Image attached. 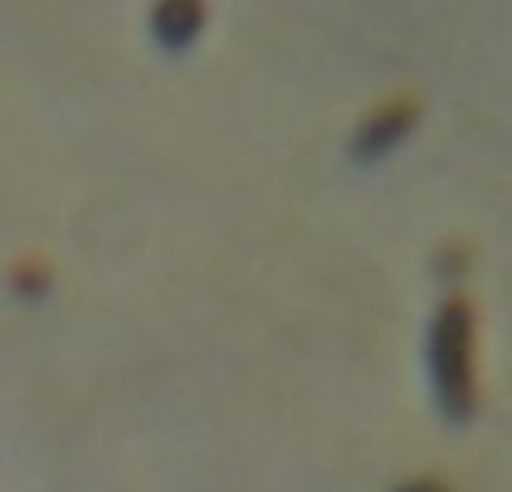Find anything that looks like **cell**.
<instances>
[{
  "mask_svg": "<svg viewBox=\"0 0 512 492\" xmlns=\"http://www.w3.org/2000/svg\"><path fill=\"white\" fill-rule=\"evenodd\" d=\"M405 127H410V108H405V103H400V108H386L381 117H371V122L361 127V137H356V156H381L395 137H405Z\"/></svg>",
  "mask_w": 512,
  "mask_h": 492,
  "instance_id": "cell-3",
  "label": "cell"
},
{
  "mask_svg": "<svg viewBox=\"0 0 512 492\" xmlns=\"http://www.w3.org/2000/svg\"><path fill=\"white\" fill-rule=\"evenodd\" d=\"M405 492H439V488H405Z\"/></svg>",
  "mask_w": 512,
  "mask_h": 492,
  "instance_id": "cell-4",
  "label": "cell"
},
{
  "mask_svg": "<svg viewBox=\"0 0 512 492\" xmlns=\"http://www.w3.org/2000/svg\"><path fill=\"white\" fill-rule=\"evenodd\" d=\"M200 20H205L200 5H191V0H166V5H157V15H152V30H157V39L166 49H186L200 35Z\"/></svg>",
  "mask_w": 512,
  "mask_h": 492,
  "instance_id": "cell-2",
  "label": "cell"
},
{
  "mask_svg": "<svg viewBox=\"0 0 512 492\" xmlns=\"http://www.w3.org/2000/svg\"><path fill=\"white\" fill-rule=\"evenodd\" d=\"M430 371L444 405H449V415H464L469 410V307L449 303L434 317Z\"/></svg>",
  "mask_w": 512,
  "mask_h": 492,
  "instance_id": "cell-1",
  "label": "cell"
}]
</instances>
